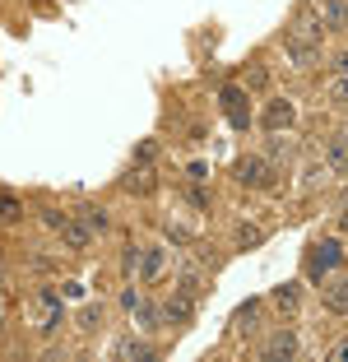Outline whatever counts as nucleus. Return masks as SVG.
Listing matches in <instances>:
<instances>
[{
	"label": "nucleus",
	"instance_id": "nucleus-15",
	"mask_svg": "<svg viewBox=\"0 0 348 362\" xmlns=\"http://www.w3.org/2000/svg\"><path fill=\"white\" fill-rule=\"evenodd\" d=\"M297 153V144L288 139V130H269V144H265V163L269 168H288Z\"/></svg>",
	"mask_w": 348,
	"mask_h": 362
},
{
	"label": "nucleus",
	"instance_id": "nucleus-31",
	"mask_svg": "<svg viewBox=\"0 0 348 362\" xmlns=\"http://www.w3.org/2000/svg\"><path fill=\"white\" fill-rule=\"evenodd\" d=\"M186 200L195 204V209H209V191H204V186H190V191H186Z\"/></svg>",
	"mask_w": 348,
	"mask_h": 362
},
{
	"label": "nucleus",
	"instance_id": "nucleus-24",
	"mask_svg": "<svg viewBox=\"0 0 348 362\" xmlns=\"http://www.w3.org/2000/svg\"><path fill=\"white\" fill-rule=\"evenodd\" d=\"M242 88L246 93H269V70H265V65H246L242 70Z\"/></svg>",
	"mask_w": 348,
	"mask_h": 362
},
{
	"label": "nucleus",
	"instance_id": "nucleus-20",
	"mask_svg": "<svg viewBox=\"0 0 348 362\" xmlns=\"http://www.w3.org/2000/svg\"><path fill=\"white\" fill-rule=\"evenodd\" d=\"M126 316L135 320V325H139L144 334H153V330H158V307H153V302H149L144 293H139V298H135V302L126 307Z\"/></svg>",
	"mask_w": 348,
	"mask_h": 362
},
{
	"label": "nucleus",
	"instance_id": "nucleus-17",
	"mask_svg": "<svg viewBox=\"0 0 348 362\" xmlns=\"http://www.w3.org/2000/svg\"><path fill=\"white\" fill-rule=\"evenodd\" d=\"M200 288H209V274H204V269L186 256V260L177 265V293H190V298H195Z\"/></svg>",
	"mask_w": 348,
	"mask_h": 362
},
{
	"label": "nucleus",
	"instance_id": "nucleus-10",
	"mask_svg": "<svg viewBox=\"0 0 348 362\" xmlns=\"http://www.w3.org/2000/svg\"><path fill=\"white\" fill-rule=\"evenodd\" d=\"M74 218L84 223V233L93 237V242H98V237H107V233H112V214H107L103 204H93V200H79V204H74Z\"/></svg>",
	"mask_w": 348,
	"mask_h": 362
},
{
	"label": "nucleus",
	"instance_id": "nucleus-5",
	"mask_svg": "<svg viewBox=\"0 0 348 362\" xmlns=\"http://www.w3.org/2000/svg\"><path fill=\"white\" fill-rule=\"evenodd\" d=\"M284 56H288L293 70H320V65H325V42H311V37L288 33L284 37Z\"/></svg>",
	"mask_w": 348,
	"mask_h": 362
},
{
	"label": "nucleus",
	"instance_id": "nucleus-1",
	"mask_svg": "<svg viewBox=\"0 0 348 362\" xmlns=\"http://www.w3.org/2000/svg\"><path fill=\"white\" fill-rule=\"evenodd\" d=\"M348 256H344V237L339 233H320V242L306 246V260H302V284L320 288L335 269H344Z\"/></svg>",
	"mask_w": 348,
	"mask_h": 362
},
{
	"label": "nucleus",
	"instance_id": "nucleus-26",
	"mask_svg": "<svg viewBox=\"0 0 348 362\" xmlns=\"http://www.w3.org/2000/svg\"><path fill=\"white\" fill-rule=\"evenodd\" d=\"M158 153H163V139H158V135H149V139H139V144H135L130 163H153Z\"/></svg>",
	"mask_w": 348,
	"mask_h": 362
},
{
	"label": "nucleus",
	"instance_id": "nucleus-3",
	"mask_svg": "<svg viewBox=\"0 0 348 362\" xmlns=\"http://www.w3.org/2000/svg\"><path fill=\"white\" fill-rule=\"evenodd\" d=\"M255 358L260 362H293V358H302V339H297L293 325H284V330L265 334V339L255 344Z\"/></svg>",
	"mask_w": 348,
	"mask_h": 362
},
{
	"label": "nucleus",
	"instance_id": "nucleus-33",
	"mask_svg": "<svg viewBox=\"0 0 348 362\" xmlns=\"http://www.w3.org/2000/svg\"><path fill=\"white\" fill-rule=\"evenodd\" d=\"M37 5H52V0H37Z\"/></svg>",
	"mask_w": 348,
	"mask_h": 362
},
{
	"label": "nucleus",
	"instance_id": "nucleus-30",
	"mask_svg": "<svg viewBox=\"0 0 348 362\" xmlns=\"http://www.w3.org/2000/svg\"><path fill=\"white\" fill-rule=\"evenodd\" d=\"M163 237H168V242H190L195 233H190V228H181V223H172V218H168V223H163Z\"/></svg>",
	"mask_w": 348,
	"mask_h": 362
},
{
	"label": "nucleus",
	"instance_id": "nucleus-9",
	"mask_svg": "<svg viewBox=\"0 0 348 362\" xmlns=\"http://www.w3.org/2000/svg\"><path fill=\"white\" fill-rule=\"evenodd\" d=\"M121 191L149 200V195L158 191V172H153V163H130V172L121 177Z\"/></svg>",
	"mask_w": 348,
	"mask_h": 362
},
{
	"label": "nucleus",
	"instance_id": "nucleus-13",
	"mask_svg": "<svg viewBox=\"0 0 348 362\" xmlns=\"http://www.w3.org/2000/svg\"><path fill=\"white\" fill-rule=\"evenodd\" d=\"M33 311H37V334H52L56 325L65 320V307H61V298H56V293H42V298L33 302Z\"/></svg>",
	"mask_w": 348,
	"mask_h": 362
},
{
	"label": "nucleus",
	"instance_id": "nucleus-29",
	"mask_svg": "<svg viewBox=\"0 0 348 362\" xmlns=\"http://www.w3.org/2000/svg\"><path fill=\"white\" fill-rule=\"evenodd\" d=\"M19 214H23V204L14 200L10 191H0V223H10V218H19Z\"/></svg>",
	"mask_w": 348,
	"mask_h": 362
},
{
	"label": "nucleus",
	"instance_id": "nucleus-7",
	"mask_svg": "<svg viewBox=\"0 0 348 362\" xmlns=\"http://www.w3.org/2000/svg\"><path fill=\"white\" fill-rule=\"evenodd\" d=\"M260 130L269 135V130H293L297 126V107H293V98H279V93H269V103L260 107Z\"/></svg>",
	"mask_w": 348,
	"mask_h": 362
},
{
	"label": "nucleus",
	"instance_id": "nucleus-32",
	"mask_svg": "<svg viewBox=\"0 0 348 362\" xmlns=\"http://www.w3.org/2000/svg\"><path fill=\"white\" fill-rule=\"evenodd\" d=\"M61 358H70V349H47L42 353V362H61Z\"/></svg>",
	"mask_w": 348,
	"mask_h": 362
},
{
	"label": "nucleus",
	"instance_id": "nucleus-12",
	"mask_svg": "<svg viewBox=\"0 0 348 362\" xmlns=\"http://www.w3.org/2000/svg\"><path fill=\"white\" fill-rule=\"evenodd\" d=\"M56 242H61L65 246V251H74V256H84V251H88V246H93V237H88L84 233V223H79V218H74V214H70V218H65V223L61 228H56Z\"/></svg>",
	"mask_w": 348,
	"mask_h": 362
},
{
	"label": "nucleus",
	"instance_id": "nucleus-6",
	"mask_svg": "<svg viewBox=\"0 0 348 362\" xmlns=\"http://www.w3.org/2000/svg\"><path fill=\"white\" fill-rule=\"evenodd\" d=\"M195 320V298L190 293H172V298L158 302V325L163 330H186Z\"/></svg>",
	"mask_w": 348,
	"mask_h": 362
},
{
	"label": "nucleus",
	"instance_id": "nucleus-19",
	"mask_svg": "<svg viewBox=\"0 0 348 362\" xmlns=\"http://www.w3.org/2000/svg\"><path fill=\"white\" fill-rule=\"evenodd\" d=\"M325 172H335V177H344L348 172V153H344V126L330 130V144H325Z\"/></svg>",
	"mask_w": 348,
	"mask_h": 362
},
{
	"label": "nucleus",
	"instance_id": "nucleus-18",
	"mask_svg": "<svg viewBox=\"0 0 348 362\" xmlns=\"http://www.w3.org/2000/svg\"><path fill=\"white\" fill-rule=\"evenodd\" d=\"M112 358H121V362H126V358H135V362H153V358H158V349H153L149 339H135V334H126V339L112 349Z\"/></svg>",
	"mask_w": 348,
	"mask_h": 362
},
{
	"label": "nucleus",
	"instance_id": "nucleus-11",
	"mask_svg": "<svg viewBox=\"0 0 348 362\" xmlns=\"http://www.w3.org/2000/svg\"><path fill=\"white\" fill-rule=\"evenodd\" d=\"M288 33H297V37H311V42H325V23H320V10H316V5H297L293 28H288Z\"/></svg>",
	"mask_w": 348,
	"mask_h": 362
},
{
	"label": "nucleus",
	"instance_id": "nucleus-4",
	"mask_svg": "<svg viewBox=\"0 0 348 362\" xmlns=\"http://www.w3.org/2000/svg\"><path fill=\"white\" fill-rule=\"evenodd\" d=\"M232 181L255 186V191H269V186H279V177H274V168L265 163V153H242V158H232Z\"/></svg>",
	"mask_w": 348,
	"mask_h": 362
},
{
	"label": "nucleus",
	"instance_id": "nucleus-25",
	"mask_svg": "<svg viewBox=\"0 0 348 362\" xmlns=\"http://www.w3.org/2000/svg\"><path fill=\"white\" fill-rule=\"evenodd\" d=\"M260 242H265V233L255 223H237V237H232V246H237V251H255Z\"/></svg>",
	"mask_w": 348,
	"mask_h": 362
},
{
	"label": "nucleus",
	"instance_id": "nucleus-21",
	"mask_svg": "<svg viewBox=\"0 0 348 362\" xmlns=\"http://www.w3.org/2000/svg\"><path fill=\"white\" fill-rule=\"evenodd\" d=\"M260 311H265L260 298H246L242 307H237V316H232V330H237V334H255V320H260Z\"/></svg>",
	"mask_w": 348,
	"mask_h": 362
},
{
	"label": "nucleus",
	"instance_id": "nucleus-23",
	"mask_svg": "<svg viewBox=\"0 0 348 362\" xmlns=\"http://www.w3.org/2000/svg\"><path fill=\"white\" fill-rule=\"evenodd\" d=\"M320 23H325V33H339L344 37V23H348V14H344V0H320Z\"/></svg>",
	"mask_w": 348,
	"mask_h": 362
},
{
	"label": "nucleus",
	"instance_id": "nucleus-8",
	"mask_svg": "<svg viewBox=\"0 0 348 362\" xmlns=\"http://www.w3.org/2000/svg\"><path fill=\"white\" fill-rule=\"evenodd\" d=\"M320 307H325L330 316H339V320L348 316V269H335V274L320 284Z\"/></svg>",
	"mask_w": 348,
	"mask_h": 362
},
{
	"label": "nucleus",
	"instance_id": "nucleus-16",
	"mask_svg": "<svg viewBox=\"0 0 348 362\" xmlns=\"http://www.w3.org/2000/svg\"><path fill=\"white\" fill-rule=\"evenodd\" d=\"M269 302H274V311L284 320H293L297 311H302V284H279L274 293H269Z\"/></svg>",
	"mask_w": 348,
	"mask_h": 362
},
{
	"label": "nucleus",
	"instance_id": "nucleus-27",
	"mask_svg": "<svg viewBox=\"0 0 348 362\" xmlns=\"http://www.w3.org/2000/svg\"><path fill=\"white\" fill-rule=\"evenodd\" d=\"M139 256H144V246H139V242H130L126 251H121V274H126V279H135V269H139Z\"/></svg>",
	"mask_w": 348,
	"mask_h": 362
},
{
	"label": "nucleus",
	"instance_id": "nucleus-22",
	"mask_svg": "<svg viewBox=\"0 0 348 362\" xmlns=\"http://www.w3.org/2000/svg\"><path fill=\"white\" fill-rule=\"evenodd\" d=\"M103 320H107L103 302H88V307L74 311V330H79V334H93V330H103Z\"/></svg>",
	"mask_w": 348,
	"mask_h": 362
},
{
	"label": "nucleus",
	"instance_id": "nucleus-14",
	"mask_svg": "<svg viewBox=\"0 0 348 362\" xmlns=\"http://www.w3.org/2000/svg\"><path fill=\"white\" fill-rule=\"evenodd\" d=\"M163 274H168V251H163V246H149L144 256H139L135 279H139V284H158Z\"/></svg>",
	"mask_w": 348,
	"mask_h": 362
},
{
	"label": "nucleus",
	"instance_id": "nucleus-28",
	"mask_svg": "<svg viewBox=\"0 0 348 362\" xmlns=\"http://www.w3.org/2000/svg\"><path fill=\"white\" fill-rule=\"evenodd\" d=\"M37 218H42V228H47V233H56V228H61L65 218H70V214H65V209H56V204H42V209H37Z\"/></svg>",
	"mask_w": 348,
	"mask_h": 362
},
{
	"label": "nucleus",
	"instance_id": "nucleus-2",
	"mask_svg": "<svg viewBox=\"0 0 348 362\" xmlns=\"http://www.w3.org/2000/svg\"><path fill=\"white\" fill-rule=\"evenodd\" d=\"M219 112H223V121H228L232 130H246V126H255L251 93H246L242 84H223V88H219Z\"/></svg>",
	"mask_w": 348,
	"mask_h": 362
}]
</instances>
